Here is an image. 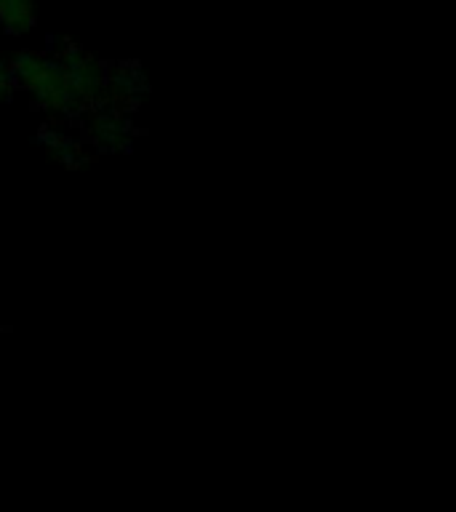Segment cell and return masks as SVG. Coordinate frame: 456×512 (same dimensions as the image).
Listing matches in <instances>:
<instances>
[{"instance_id": "obj_6", "label": "cell", "mask_w": 456, "mask_h": 512, "mask_svg": "<svg viewBox=\"0 0 456 512\" xmlns=\"http://www.w3.org/2000/svg\"><path fill=\"white\" fill-rule=\"evenodd\" d=\"M46 150H48V155H51V158L54 160H59V163H64V166H78L80 160V144H75L70 139V136H62V134H51L46 139Z\"/></svg>"}, {"instance_id": "obj_3", "label": "cell", "mask_w": 456, "mask_h": 512, "mask_svg": "<svg viewBox=\"0 0 456 512\" xmlns=\"http://www.w3.org/2000/svg\"><path fill=\"white\" fill-rule=\"evenodd\" d=\"M86 134L99 150L115 152L126 150L134 131H131V120L126 118V112H120L112 104H102V107L86 112Z\"/></svg>"}, {"instance_id": "obj_2", "label": "cell", "mask_w": 456, "mask_h": 512, "mask_svg": "<svg viewBox=\"0 0 456 512\" xmlns=\"http://www.w3.org/2000/svg\"><path fill=\"white\" fill-rule=\"evenodd\" d=\"M59 62L67 70V78L72 83V91L78 96L80 112L96 110L107 102V67L99 59H94L86 51H80L78 46H67L59 54Z\"/></svg>"}, {"instance_id": "obj_5", "label": "cell", "mask_w": 456, "mask_h": 512, "mask_svg": "<svg viewBox=\"0 0 456 512\" xmlns=\"http://www.w3.org/2000/svg\"><path fill=\"white\" fill-rule=\"evenodd\" d=\"M0 27L8 35H27L35 27V0H0Z\"/></svg>"}, {"instance_id": "obj_7", "label": "cell", "mask_w": 456, "mask_h": 512, "mask_svg": "<svg viewBox=\"0 0 456 512\" xmlns=\"http://www.w3.org/2000/svg\"><path fill=\"white\" fill-rule=\"evenodd\" d=\"M14 75H11V67H8V62L0 56V102H6V99H11V94H14Z\"/></svg>"}, {"instance_id": "obj_4", "label": "cell", "mask_w": 456, "mask_h": 512, "mask_svg": "<svg viewBox=\"0 0 456 512\" xmlns=\"http://www.w3.org/2000/svg\"><path fill=\"white\" fill-rule=\"evenodd\" d=\"M144 91V80L136 67H118L107 70V102L118 107L120 112L134 110L139 104V94Z\"/></svg>"}, {"instance_id": "obj_1", "label": "cell", "mask_w": 456, "mask_h": 512, "mask_svg": "<svg viewBox=\"0 0 456 512\" xmlns=\"http://www.w3.org/2000/svg\"><path fill=\"white\" fill-rule=\"evenodd\" d=\"M8 67H11L16 88L30 91L32 99L43 110L54 112V115H83L78 96L72 91V83L67 78L64 64L59 62V56H46L40 51H19L8 62Z\"/></svg>"}]
</instances>
